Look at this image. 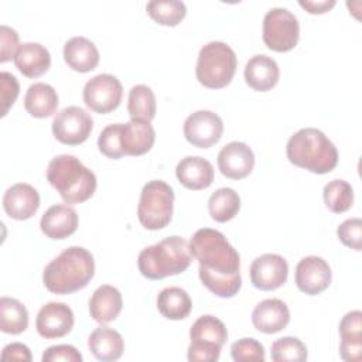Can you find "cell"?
Segmentation results:
<instances>
[{
	"label": "cell",
	"mask_w": 362,
	"mask_h": 362,
	"mask_svg": "<svg viewBox=\"0 0 362 362\" xmlns=\"http://www.w3.org/2000/svg\"><path fill=\"white\" fill-rule=\"evenodd\" d=\"M287 260L277 253H264L257 256L250 264V281L263 291L281 287L287 281Z\"/></svg>",
	"instance_id": "13"
},
{
	"label": "cell",
	"mask_w": 362,
	"mask_h": 362,
	"mask_svg": "<svg viewBox=\"0 0 362 362\" xmlns=\"http://www.w3.org/2000/svg\"><path fill=\"white\" fill-rule=\"evenodd\" d=\"M182 133L189 144L209 148L222 137L223 122L212 110H197L185 119Z\"/></svg>",
	"instance_id": "12"
},
{
	"label": "cell",
	"mask_w": 362,
	"mask_h": 362,
	"mask_svg": "<svg viewBox=\"0 0 362 362\" xmlns=\"http://www.w3.org/2000/svg\"><path fill=\"white\" fill-rule=\"evenodd\" d=\"M14 64L24 76L38 78L49 69L51 55L40 42H23L16 52Z\"/></svg>",
	"instance_id": "26"
},
{
	"label": "cell",
	"mask_w": 362,
	"mask_h": 362,
	"mask_svg": "<svg viewBox=\"0 0 362 362\" xmlns=\"http://www.w3.org/2000/svg\"><path fill=\"white\" fill-rule=\"evenodd\" d=\"M157 308L167 320L178 321L188 317L192 308V301L184 288L165 287L157 296Z\"/></svg>",
	"instance_id": "29"
},
{
	"label": "cell",
	"mask_w": 362,
	"mask_h": 362,
	"mask_svg": "<svg viewBox=\"0 0 362 362\" xmlns=\"http://www.w3.org/2000/svg\"><path fill=\"white\" fill-rule=\"evenodd\" d=\"M74 322V311L68 304L49 301L40 308L35 318V328L42 338L55 339L69 334Z\"/></svg>",
	"instance_id": "15"
},
{
	"label": "cell",
	"mask_w": 362,
	"mask_h": 362,
	"mask_svg": "<svg viewBox=\"0 0 362 362\" xmlns=\"http://www.w3.org/2000/svg\"><path fill=\"white\" fill-rule=\"evenodd\" d=\"M230 356L236 362L264 361V348L255 338H240L230 345Z\"/></svg>",
	"instance_id": "37"
},
{
	"label": "cell",
	"mask_w": 362,
	"mask_h": 362,
	"mask_svg": "<svg viewBox=\"0 0 362 362\" xmlns=\"http://www.w3.org/2000/svg\"><path fill=\"white\" fill-rule=\"evenodd\" d=\"M18 34L14 28L1 24L0 25V62L4 64L16 57L18 49Z\"/></svg>",
	"instance_id": "41"
},
{
	"label": "cell",
	"mask_w": 362,
	"mask_h": 362,
	"mask_svg": "<svg viewBox=\"0 0 362 362\" xmlns=\"http://www.w3.org/2000/svg\"><path fill=\"white\" fill-rule=\"evenodd\" d=\"M64 59L71 69L85 74L98 66L99 51L90 40L76 35L64 44Z\"/></svg>",
	"instance_id": "25"
},
{
	"label": "cell",
	"mask_w": 362,
	"mask_h": 362,
	"mask_svg": "<svg viewBox=\"0 0 362 362\" xmlns=\"http://www.w3.org/2000/svg\"><path fill=\"white\" fill-rule=\"evenodd\" d=\"M335 0H300L298 4L305 8L310 14H322L329 11L335 6Z\"/></svg>",
	"instance_id": "43"
},
{
	"label": "cell",
	"mask_w": 362,
	"mask_h": 362,
	"mask_svg": "<svg viewBox=\"0 0 362 362\" xmlns=\"http://www.w3.org/2000/svg\"><path fill=\"white\" fill-rule=\"evenodd\" d=\"M88 346L96 359L110 362L117 361L123 355L124 341L116 329L100 325L90 332Z\"/></svg>",
	"instance_id": "27"
},
{
	"label": "cell",
	"mask_w": 362,
	"mask_h": 362,
	"mask_svg": "<svg viewBox=\"0 0 362 362\" xmlns=\"http://www.w3.org/2000/svg\"><path fill=\"white\" fill-rule=\"evenodd\" d=\"M331 280V267L328 262L320 256H305L296 266V286L300 291L308 296H317L327 290Z\"/></svg>",
	"instance_id": "14"
},
{
	"label": "cell",
	"mask_w": 362,
	"mask_h": 362,
	"mask_svg": "<svg viewBox=\"0 0 362 362\" xmlns=\"http://www.w3.org/2000/svg\"><path fill=\"white\" fill-rule=\"evenodd\" d=\"M175 175L180 184L185 188L199 191L212 184L215 171L206 158L199 156H187L177 164Z\"/></svg>",
	"instance_id": "21"
},
{
	"label": "cell",
	"mask_w": 362,
	"mask_h": 362,
	"mask_svg": "<svg viewBox=\"0 0 362 362\" xmlns=\"http://www.w3.org/2000/svg\"><path fill=\"white\" fill-rule=\"evenodd\" d=\"M156 95L147 85H134L129 90L127 112L132 119L151 122L156 116Z\"/></svg>",
	"instance_id": "32"
},
{
	"label": "cell",
	"mask_w": 362,
	"mask_h": 362,
	"mask_svg": "<svg viewBox=\"0 0 362 362\" xmlns=\"http://www.w3.org/2000/svg\"><path fill=\"white\" fill-rule=\"evenodd\" d=\"M322 198L325 206L334 214L346 212L354 204L352 185L345 180H332L324 185Z\"/></svg>",
	"instance_id": "33"
},
{
	"label": "cell",
	"mask_w": 362,
	"mask_h": 362,
	"mask_svg": "<svg viewBox=\"0 0 362 362\" xmlns=\"http://www.w3.org/2000/svg\"><path fill=\"white\" fill-rule=\"evenodd\" d=\"M243 76L246 83L257 92H267L274 88L280 78L277 62L264 54L253 55L245 65Z\"/></svg>",
	"instance_id": "22"
},
{
	"label": "cell",
	"mask_w": 362,
	"mask_h": 362,
	"mask_svg": "<svg viewBox=\"0 0 362 362\" xmlns=\"http://www.w3.org/2000/svg\"><path fill=\"white\" fill-rule=\"evenodd\" d=\"M123 98L120 81L110 74H99L83 86V102L95 113H109L119 107Z\"/></svg>",
	"instance_id": "10"
},
{
	"label": "cell",
	"mask_w": 362,
	"mask_h": 362,
	"mask_svg": "<svg viewBox=\"0 0 362 362\" xmlns=\"http://www.w3.org/2000/svg\"><path fill=\"white\" fill-rule=\"evenodd\" d=\"M286 154L291 164L314 174H327L338 164L335 144L318 129L304 127L287 141Z\"/></svg>",
	"instance_id": "3"
},
{
	"label": "cell",
	"mask_w": 362,
	"mask_h": 362,
	"mask_svg": "<svg viewBox=\"0 0 362 362\" xmlns=\"http://www.w3.org/2000/svg\"><path fill=\"white\" fill-rule=\"evenodd\" d=\"M270 355L274 362H303L307 359V348L296 337H281L272 344Z\"/></svg>",
	"instance_id": "35"
},
{
	"label": "cell",
	"mask_w": 362,
	"mask_h": 362,
	"mask_svg": "<svg viewBox=\"0 0 362 362\" xmlns=\"http://www.w3.org/2000/svg\"><path fill=\"white\" fill-rule=\"evenodd\" d=\"M174 209V191L163 180H151L141 188L137 218L143 228L158 230L165 228Z\"/></svg>",
	"instance_id": "7"
},
{
	"label": "cell",
	"mask_w": 362,
	"mask_h": 362,
	"mask_svg": "<svg viewBox=\"0 0 362 362\" xmlns=\"http://www.w3.org/2000/svg\"><path fill=\"white\" fill-rule=\"evenodd\" d=\"M240 209L239 194L229 187L218 188L208 199V212L216 222H228L233 219Z\"/></svg>",
	"instance_id": "31"
},
{
	"label": "cell",
	"mask_w": 362,
	"mask_h": 362,
	"mask_svg": "<svg viewBox=\"0 0 362 362\" xmlns=\"http://www.w3.org/2000/svg\"><path fill=\"white\" fill-rule=\"evenodd\" d=\"M146 10L156 23L168 27L181 23L187 14V7L180 0H151L146 4Z\"/></svg>",
	"instance_id": "34"
},
{
	"label": "cell",
	"mask_w": 362,
	"mask_h": 362,
	"mask_svg": "<svg viewBox=\"0 0 362 362\" xmlns=\"http://www.w3.org/2000/svg\"><path fill=\"white\" fill-rule=\"evenodd\" d=\"M338 239L348 247L362 250V221L359 218H349L337 228Z\"/></svg>",
	"instance_id": "38"
},
{
	"label": "cell",
	"mask_w": 362,
	"mask_h": 362,
	"mask_svg": "<svg viewBox=\"0 0 362 362\" xmlns=\"http://www.w3.org/2000/svg\"><path fill=\"white\" fill-rule=\"evenodd\" d=\"M300 37L297 17L284 7H273L263 17V42L276 52L291 51Z\"/></svg>",
	"instance_id": "9"
},
{
	"label": "cell",
	"mask_w": 362,
	"mask_h": 362,
	"mask_svg": "<svg viewBox=\"0 0 362 362\" xmlns=\"http://www.w3.org/2000/svg\"><path fill=\"white\" fill-rule=\"evenodd\" d=\"M93 274L92 253L82 246H69L44 267L42 283L54 294H71L86 287Z\"/></svg>",
	"instance_id": "2"
},
{
	"label": "cell",
	"mask_w": 362,
	"mask_h": 362,
	"mask_svg": "<svg viewBox=\"0 0 362 362\" xmlns=\"http://www.w3.org/2000/svg\"><path fill=\"white\" fill-rule=\"evenodd\" d=\"M120 129H122V123L107 124L98 137L99 151L107 158L119 160L120 157L124 156L120 147Z\"/></svg>",
	"instance_id": "36"
},
{
	"label": "cell",
	"mask_w": 362,
	"mask_h": 362,
	"mask_svg": "<svg viewBox=\"0 0 362 362\" xmlns=\"http://www.w3.org/2000/svg\"><path fill=\"white\" fill-rule=\"evenodd\" d=\"M189 249L199 263V279L211 293L222 298L238 294L242 287L240 256L222 232L198 229L189 240Z\"/></svg>",
	"instance_id": "1"
},
{
	"label": "cell",
	"mask_w": 362,
	"mask_h": 362,
	"mask_svg": "<svg viewBox=\"0 0 362 362\" xmlns=\"http://www.w3.org/2000/svg\"><path fill=\"white\" fill-rule=\"evenodd\" d=\"M290 310L280 298H266L260 301L252 313L253 327L263 334H276L287 327Z\"/></svg>",
	"instance_id": "18"
},
{
	"label": "cell",
	"mask_w": 362,
	"mask_h": 362,
	"mask_svg": "<svg viewBox=\"0 0 362 362\" xmlns=\"http://www.w3.org/2000/svg\"><path fill=\"white\" fill-rule=\"evenodd\" d=\"M122 307V293L110 284L99 286L89 298V314L99 324H107L116 320Z\"/></svg>",
	"instance_id": "24"
},
{
	"label": "cell",
	"mask_w": 362,
	"mask_h": 362,
	"mask_svg": "<svg viewBox=\"0 0 362 362\" xmlns=\"http://www.w3.org/2000/svg\"><path fill=\"white\" fill-rule=\"evenodd\" d=\"M189 345L187 358L191 362H216L221 349L228 339L225 324L211 315H201L189 328Z\"/></svg>",
	"instance_id": "8"
},
{
	"label": "cell",
	"mask_w": 362,
	"mask_h": 362,
	"mask_svg": "<svg viewBox=\"0 0 362 362\" xmlns=\"http://www.w3.org/2000/svg\"><path fill=\"white\" fill-rule=\"evenodd\" d=\"M236 66L235 51L223 41H211L199 49L195 75L205 88L221 89L230 83Z\"/></svg>",
	"instance_id": "6"
},
{
	"label": "cell",
	"mask_w": 362,
	"mask_h": 362,
	"mask_svg": "<svg viewBox=\"0 0 362 362\" xmlns=\"http://www.w3.org/2000/svg\"><path fill=\"white\" fill-rule=\"evenodd\" d=\"M42 362H82V354L74 345H52L41 356Z\"/></svg>",
	"instance_id": "40"
},
{
	"label": "cell",
	"mask_w": 362,
	"mask_h": 362,
	"mask_svg": "<svg viewBox=\"0 0 362 362\" xmlns=\"http://www.w3.org/2000/svg\"><path fill=\"white\" fill-rule=\"evenodd\" d=\"M20 92V85L17 78L7 72L3 71L0 74V102H1V116H6L8 109L14 105L17 96Z\"/></svg>",
	"instance_id": "39"
},
{
	"label": "cell",
	"mask_w": 362,
	"mask_h": 362,
	"mask_svg": "<svg viewBox=\"0 0 362 362\" xmlns=\"http://www.w3.org/2000/svg\"><path fill=\"white\" fill-rule=\"evenodd\" d=\"M192 262L189 243L177 235L144 247L137 257V266L146 279L161 280L185 272Z\"/></svg>",
	"instance_id": "5"
},
{
	"label": "cell",
	"mask_w": 362,
	"mask_h": 362,
	"mask_svg": "<svg viewBox=\"0 0 362 362\" xmlns=\"http://www.w3.org/2000/svg\"><path fill=\"white\" fill-rule=\"evenodd\" d=\"M219 171L230 180L247 177L255 167L253 150L242 141H230L218 153Z\"/></svg>",
	"instance_id": "16"
},
{
	"label": "cell",
	"mask_w": 362,
	"mask_h": 362,
	"mask_svg": "<svg viewBox=\"0 0 362 362\" xmlns=\"http://www.w3.org/2000/svg\"><path fill=\"white\" fill-rule=\"evenodd\" d=\"M51 127L54 137L59 143L78 146L89 137L93 129V119L79 106H66L57 113Z\"/></svg>",
	"instance_id": "11"
},
{
	"label": "cell",
	"mask_w": 362,
	"mask_h": 362,
	"mask_svg": "<svg viewBox=\"0 0 362 362\" xmlns=\"http://www.w3.org/2000/svg\"><path fill=\"white\" fill-rule=\"evenodd\" d=\"M38 208L40 194L33 185L27 182L13 184L6 189L3 195V209L13 219H30L34 216Z\"/></svg>",
	"instance_id": "17"
},
{
	"label": "cell",
	"mask_w": 362,
	"mask_h": 362,
	"mask_svg": "<svg viewBox=\"0 0 362 362\" xmlns=\"http://www.w3.org/2000/svg\"><path fill=\"white\" fill-rule=\"evenodd\" d=\"M58 103L57 90L44 82H35L30 85L24 96L25 110L37 119L52 116L57 112Z\"/></svg>",
	"instance_id": "28"
},
{
	"label": "cell",
	"mask_w": 362,
	"mask_h": 362,
	"mask_svg": "<svg viewBox=\"0 0 362 362\" xmlns=\"http://www.w3.org/2000/svg\"><path fill=\"white\" fill-rule=\"evenodd\" d=\"M156 141V132L150 122L132 119L122 123L120 147L124 156H143L151 150Z\"/></svg>",
	"instance_id": "19"
},
{
	"label": "cell",
	"mask_w": 362,
	"mask_h": 362,
	"mask_svg": "<svg viewBox=\"0 0 362 362\" xmlns=\"http://www.w3.org/2000/svg\"><path fill=\"white\" fill-rule=\"evenodd\" d=\"M78 214L66 204H57L49 206L40 221L42 233L49 239H65L78 229Z\"/></svg>",
	"instance_id": "20"
},
{
	"label": "cell",
	"mask_w": 362,
	"mask_h": 362,
	"mask_svg": "<svg viewBox=\"0 0 362 362\" xmlns=\"http://www.w3.org/2000/svg\"><path fill=\"white\" fill-rule=\"evenodd\" d=\"M339 354L346 362H359L362 359V313L352 310L346 313L339 322Z\"/></svg>",
	"instance_id": "23"
},
{
	"label": "cell",
	"mask_w": 362,
	"mask_h": 362,
	"mask_svg": "<svg viewBox=\"0 0 362 362\" xmlns=\"http://www.w3.org/2000/svg\"><path fill=\"white\" fill-rule=\"evenodd\" d=\"M1 361H25L30 362L33 359L31 351L27 345L21 342H13L3 348L1 351Z\"/></svg>",
	"instance_id": "42"
},
{
	"label": "cell",
	"mask_w": 362,
	"mask_h": 362,
	"mask_svg": "<svg viewBox=\"0 0 362 362\" xmlns=\"http://www.w3.org/2000/svg\"><path fill=\"white\" fill-rule=\"evenodd\" d=\"M47 180L69 205L88 201L98 185L95 173L71 154H59L51 158L47 167Z\"/></svg>",
	"instance_id": "4"
},
{
	"label": "cell",
	"mask_w": 362,
	"mask_h": 362,
	"mask_svg": "<svg viewBox=\"0 0 362 362\" xmlns=\"http://www.w3.org/2000/svg\"><path fill=\"white\" fill-rule=\"evenodd\" d=\"M28 327V311L25 305L13 297L0 298V329L4 334L18 335Z\"/></svg>",
	"instance_id": "30"
}]
</instances>
